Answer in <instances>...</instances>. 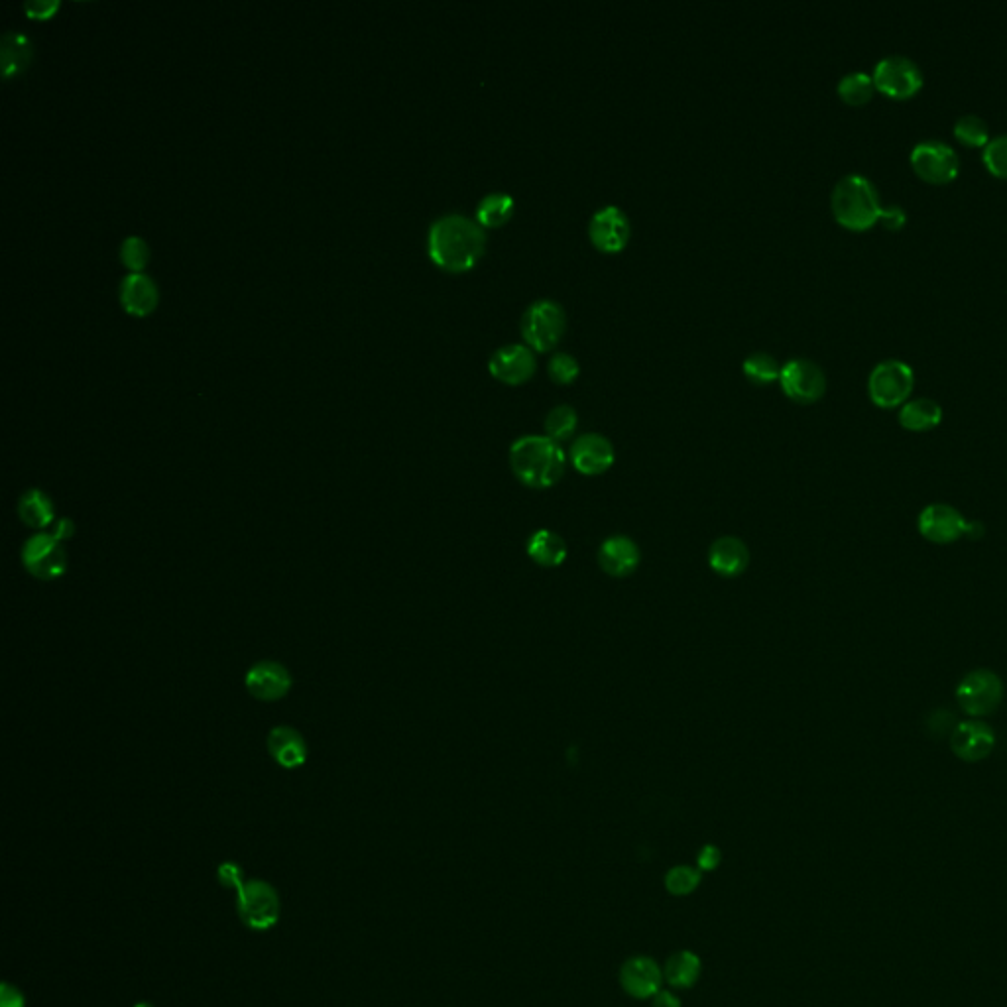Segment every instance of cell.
Instances as JSON below:
<instances>
[{
  "label": "cell",
  "instance_id": "obj_1",
  "mask_svg": "<svg viewBox=\"0 0 1007 1007\" xmlns=\"http://www.w3.org/2000/svg\"><path fill=\"white\" fill-rule=\"evenodd\" d=\"M429 258L447 272H467L486 250L484 229L465 215L439 217L427 235Z\"/></svg>",
  "mask_w": 1007,
  "mask_h": 1007
},
{
  "label": "cell",
  "instance_id": "obj_2",
  "mask_svg": "<svg viewBox=\"0 0 1007 1007\" xmlns=\"http://www.w3.org/2000/svg\"><path fill=\"white\" fill-rule=\"evenodd\" d=\"M510 467L522 484L549 488L563 478L567 457L547 435H526L510 447Z\"/></svg>",
  "mask_w": 1007,
  "mask_h": 1007
},
{
  "label": "cell",
  "instance_id": "obj_3",
  "mask_svg": "<svg viewBox=\"0 0 1007 1007\" xmlns=\"http://www.w3.org/2000/svg\"><path fill=\"white\" fill-rule=\"evenodd\" d=\"M830 207L834 219L852 231H866L874 227L884 213L878 187L862 174H846L836 181L830 195Z\"/></svg>",
  "mask_w": 1007,
  "mask_h": 1007
},
{
  "label": "cell",
  "instance_id": "obj_4",
  "mask_svg": "<svg viewBox=\"0 0 1007 1007\" xmlns=\"http://www.w3.org/2000/svg\"><path fill=\"white\" fill-rule=\"evenodd\" d=\"M913 386L915 372L901 358L880 360L868 378V394L878 408L903 406L909 400Z\"/></svg>",
  "mask_w": 1007,
  "mask_h": 1007
},
{
  "label": "cell",
  "instance_id": "obj_5",
  "mask_svg": "<svg viewBox=\"0 0 1007 1007\" xmlns=\"http://www.w3.org/2000/svg\"><path fill=\"white\" fill-rule=\"evenodd\" d=\"M567 329L565 309L553 299H537L522 317V337L539 353L551 351Z\"/></svg>",
  "mask_w": 1007,
  "mask_h": 1007
},
{
  "label": "cell",
  "instance_id": "obj_6",
  "mask_svg": "<svg viewBox=\"0 0 1007 1007\" xmlns=\"http://www.w3.org/2000/svg\"><path fill=\"white\" fill-rule=\"evenodd\" d=\"M1004 699V683L990 669L970 671L956 687V701L962 712L980 718L998 711Z\"/></svg>",
  "mask_w": 1007,
  "mask_h": 1007
},
{
  "label": "cell",
  "instance_id": "obj_7",
  "mask_svg": "<svg viewBox=\"0 0 1007 1007\" xmlns=\"http://www.w3.org/2000/svg\"><path fill=\"white\" fill-rule=\"evenodd\" d=\"M237 909L246 927L254 931L272 929L282 911L280 895L264 880H250L237 891Z\"/></svg>",
  "mask_w": 1007,
  "mask_h": 1007
},
{
  "label": "cell",
  "instance_id": "obj_8",
  "mask_svg": "<svg viewBox=\"0 0 1007 1007\" xmlns=\"http://www.w3.org/2000/svg\"><path fill=\"white\" fill-rule=\"evenodd\" d=\"M779 384L789 400L797 404H815L827 390V376L811 358H791L781 366Z\"/></svg>",
  "mask_w": 1007,
  "mask_h": 1007
},
{
  "label": "cell",
  "instance_id": "obj_9",
  "mask_svg": "<svg viewBox=\"0 0 1007 1007\" xmlns=\"http://www.w3.org/2000/svg\"><path fill=\"white\" fill-rule=\"evenodd\" d=\"M872 77L876 89L893 99H909L923 87L921 67L917 61L901 54H891L878 61Z\"/></svg>",
  "mask_w": 1007,
  "mask_h": 1007
},
{
  "label": "cell",
  "instance_id": "obj_10",
  "mask_svg": "<svg viewBox=\"0 0 1007 1007\" xmlns=\"http://www.w3.org/2000/svg\"><path fill=\"white\" fill-rule=\"evenodd\" d=\"M911 166L921 178L931 183H948L958 176L960 158L947 142L927 138L913 146Z\"/></svg>",
  "mask_w": 1007,
  "mask_h": 1007
},
{
  "label": "cell",
  "instance_id": "obj_11",
  "mask_svg": "<svg viewBox=\"0 0 1007 1007\" xmlns=\"http://www.w3.org/2000/svg\"><path fill=\"white\" fill-rule=\"evenodd\" d=\"M919 534L937 545H948L964 535H976V524L968 522L956 508L948 504H931L923 508L917 520Z\"/></svg>",
  "mask_w": 1007,
  "mask_h": 1007
},
{
  "label": "cell",
  "instance_id": "obj_12",
  "mask_svg": "<svg viewBox=\"0 0 1007 1007\" xmlns=\"http://www.w3.org/2000/svg\"><path fill=\"white\" fill-rule=\"evenodd\" d=\"M630 235H632L630 219L616 205H606L591 217L589 237L594 248H598L600 252L606 254L622 252L630 240Z\"/></svg>",
  "mask_w": 1007,
  "mask_h": 1007
},
{
  "label": "cell",
  "instance_id": "obj_13",
  "mask_svg": "<svg viewBox=\"0 0 1007 1007\" xmlns=\"http://www.w3.org/2000/svg\"><path fill=\"white\" fill-rule=\"evenodd\" d=\"M22 561L28 573L42 581H54L65 573V551L54 535L30 537L24 545Z\"/></svg>",
  "mask_w": 1007,
  "mask_h": 1007
},
{
  "label": "cell",
  "instance_id": "obj_14",
  "mask_svg": "<svg viewBox=\"0 0 1007 1007\" xmlns=\"http://www.w3.org/2000/svg\"><path fill=\"white\" fill-rule=\"evenodd\" d=\"M488 370L496 380L518 386L532 380L537 370V360L534 351L526 345H504L490 356Z\"/></svg>",
  "mask_w": 1007,
  "mask_h": 1007
},
{
  "label": "cell",
  "instance_id": "obj_15",
  "mask_svg": "<svg viewBox=\"0 0 1007 1007\" xmlns=\"http://www.w3.org/2000/svg\"><path fill=\"white\" fill-rule=\"evenodd\" d=\"M996 746L994 730L980 720L960 722L950 736V748L962 762L974 764L986 760Z\"/></svg>",
  "mask_w": 1007,
  "mask_h": 1007
},
{
  "label": "cell",
  "instance_id": "obj_16",
  "mask_svg": "<svg viewBox=\"0 0 1007 1007\" xmlns=\"http://www.w3.org/2000/svg\"><path fill=\"white\" fill-rule=\"evenodd\" d=\"M248 693L264 703L278 701L286 697L292 689L290 671L278 661H260L252 665L244 677Z\"/></svg>",
  "mask_w": 1007,
  "mask_h": 1007
},
{
  "label": "cell",
  "instance_id": "obj_17",
  "mask_svg": "<svg viewBox=\"0 0 1007 1007\" xmlns=\"http://www.w3.org/2000/svg\"><path fill=\"white\" fill-rule=\"evenodd\" d=\"M571 465L581 474L596 476V474L606 473L616 459L614 447L610 439H606L600 433H585L581 435L571 451H569Z\"/></svg>",
  "mask_w": 1007,
  "mask_h": 1007
},
{
  "label": "cell",
  "instance_id": "obj_18",
  "mask_svg": "<svg viewBox=\"0 0 1007 1007\" xmlns=\"http://www.w3.org/2000/svg\"><path fill=\"white\" fill-rule=\"evenodd\" d=\"M663 970L648 956H634L620 970V984L628 996L636 1000L655 998L663 986Z\"/></svg>",
  "mask_w": 1007,
  "mask_h": 1007
},
{
  "label": "cell",
  "instance_id": "obj_19",
  "mask_svg": "<svg viewBox=\"0 0 1007 1007\" xmlns=\"http://www.w3.org/2000/svg\"><path fill=\"white\" fill-rule=\"evenodd\" d=\"M598 565L610 577H628L640 565V549L626 535L608 537L598 549Z\"/></svg>",
  "mask_w": 1007,
  "mask_h": 1007
},
{
  "label": "cell",
  "instance_id": "obj_20",
  "mask_svg": "<svg viewBox=\"0 0 1007 1007\" xmlns=\"http://www.w3.org/2000/svg\"><path fill=\"white\" fill-rule=\"evenodd\" d=\"M709 563L712 571L722 577H738L748 569L750 551L742 539L726 535L712 543Z\"/></svg>",
  "mask_w": 1007,
  "mask_h": 1007
},
{
  "label": "cell",
  "instance_id": "obj_21",
  "mask_svg": "<svg viewBox=\"0 0 1007 1007\" xmlns=\"http://www.w3.org/2000/svg\"><path fill=\"white\" fill-rule=\"evenodd\" d=\"M268 752L286 770L301 768L307 760V744L292 726H276L268 734Z\"/></svg>",
  "mask_w": 1007,
  "mask_h": 1007
},
{
  "label": "cell",
  "instance_id": "obj_22",
  "mask_svg": "<svg viewBox=\"0 0 1007 1007\" xmlns=\"http://www.w3.org/2000/svg\"><path fill=\"white\" fill-rule=\"evenodd\" d=\"M120 301L130 315L144 317L158 305V288L146 274L132 272L120 284Z\"/></svg>",
  "mask_w": 1007,
  "mask_h": 1007
},
{
  "label": "cell",
  "instance_id": "obj_23",
  "mask_svg": "<svg viewBox=\"0 0 1007 1007\" xmlns=\"http://www.w3.org/2000/svg\"><path fill=\"white\" fill-rule=\"evenodd\" d=\"M943 419V408L933 398L907 400L899 410V423L907 431H931Z\"/></svg>",
  "mask_w": 1007,
  "mask_h": 1007
},
{
  "label": "cell",
  "instance_id": "obj_24",
  "mask_svg": "<svg viewBox=\"0 0 1007 1007\" xmlns=\"http://www.w3.org/2000/svg\"><path fill=\"white\" fill-rule=\"evenodd\" d=\"M701 970H703V964L695 952L679 950L667 958L665 968H663V976L669 982V986L679 988V990H687L697 984V980L701 978Z\"/></svg>",
  "mask_w": 1007,
  "mask_h": 1007
},
{
  "label": "cell",
  "instance_id": "obj_25",
  "mask_svg": "<svg viewBox=\"0 0 1007 1007\" xmlns=\"http://www.w3.org/2000/svg\"><path fill=\"white\" fill-rule=\"evenodd\" d=\"M565 539L551 530H539L528 541V555L541 567H559L567 559Z\"/></svg>",
  "mask_w": 1007,
  "mask_h": 1007
},
{
  "label": "cell",
  "instance_id": "obj_26",
  "mask_svg": "<svg viewBox=\"0 0 1007 1007\" xmlns=\"http://www.w3.org/2000/svg\"><path fill=\"white\" fill-rule=\"evenodd\" d=\"M18 516L26 526L42 530L54 522V504L48 494L32 488L18 500Z\"/></svg>",
  "mask_w": 1007,
  "mask_h": 1007
},
{
  "label": "cell",
  "instance_id": "obj_27",
  "mask_svg": "<svg viewBox=\"0 0 1007 1007\" xmlns=\"http://www.w3.org/2000/svg\"><path fill=\"white\" fill-rule=\"evenodd\" d=\"M514 215V197L508 193H488L478 201L476 223L484 229H496Z\"/></svg>",
  "mask_w": 1007,
  "mask_h": 1007
},
{
  "label": "cell",
  "instance_id": "obj_28",
  "mask_svg": "<svg viewBox=\"0 0 1007 1007\" xmlns=\"http://www.w3.org/2000/svg\"><path fill=\"white\" fill-rule=\"evenodd\" d=\"M0 58H2L4 77L20 73L32 60L30 40L18 32L4 34L2 42H0Z\"/></svg>",
  "mask_w": 1007,
  "mask_h": 1007
},
{
  "label": "cell",
  "instance_id": "obj_29",
  "mask_svg": "<svg viewBox=\"0 0 1007 1007\" xmlns=\"http://www.w3.org/2000/svg\"><path fill=\"white\" fill-rule=\"evenodd\" d=\"M876 89L874 77L866 71H850L840 77L836 91L840 99L848 105H864L872 99Z\"/></svg>",
  "mask_w": 1007,
  "mask_h": 1007
},
{
  "label": "cell",
  "instance_id": "obj_30",
  "mask_svg": "<svg viewBox=\"0 0 1007 1007\" xmlns=\"http://www.w3.org/2000/svg\"><path fill=\"white\" fill-rule=\"evenodd\" d=\"M742 370L750 382L760 384V386H766V384L779 380V374H781L779 362L770 353H752V355L746 356V360L742 362Z\"/></svg>",
  "mask_w": 1007,
  "mask_h": 1007
},
{
  "label": "cell",
  "instance_id": "obj_31",
  "mask_svg": "<svg viewBox=\"0 0 1007 1007\" xmlns=\"http://www.w3.org/2000/svg\"><path fill=\"white\" fill-rule=\"evenodd\" d=\"M577 423H579V415L577 412L567 406V404H561V406H555L547 417H545V431H547V437L553 439V441H565L569 439L575 429H577Z\"/></svg>",
  "mask_w": 1007,
  "mask_h": 1007
},
{
  "label": "cell",
  "instance_id": "obj_32",
  "mask_svg": "<svg viewBox=\"0 0 1007 1007\" xmlns=\"http://www.w3.org/2000/svg\"><path fill=\"white\" fill-rule=\"evenodd\" d=\"M954 136L966 146H986L990 142V128L982 117L968 113L954 122Z\"/></svg>",
  "mask_w": 1007,
  "mask_h": 1007
},
{
  "label": "cell",
  "instance_id": "obj_33",
  "mask_svg": "<svg viewBox=\"0 0 1007 1007\" xmlns=\"http://www.w3.org/2000/svg\"><path fill=\"white\" fill-rule=\"evenodd\" d=\"M699 884H701V870H695L691 866H675L665 876V888L677 897L693 893L699 888Z\"/></svg>",
  "mask_w": 1007,
  "mask_h": 1007
},
{
  "label": "cell",
  "instance_id": "obj_34",
  "mask_svg": "<svg viewBox=\"0 0 1007 1007\" xmlns=\"http://www.w3.org/2000/svg\"><path fill=\"white\" fill-rule=\"evenodd\" d=\"M982 158L986 168L994 176L1007 179V132L990 138V142L984 146Z\"/></svg>",
  "mask_w": 1007,
  "mask_h": 1007
},
{
  "label": "cell",
  "instance_id": "obj_35",
  "mask_svg": "<svg viewBox=\"0 0 1007 1007\" xmlns=\"http://www.w3.org/2000/svg\"><path fill=\"white\" fill-rule=\"evenodd\" d=\"M579 360L569 353H555L547 364V374L555 384H571L579 378Z\"/></svg>",
  "mask_w": 1007,
  "mask_h": 1007
},
{
  "label": "cell",
  "instance_id": "obj_36",
  "mask_svg": "<svg viewBox=\"0 0 1007 1007\" xmlns=\"http://www.w3.org/2000/svg\"><path fill=\"white\" fill-rule=\"evenodd\" d=\"M150 258L148 244L138 237H128L120 244V260L134 272H140Z\"/></svg>",
  "mask_w": 1007,
  "mask_h": 1007
},
{
  "label": "cell",
  "instance_id": "obj_37",
  "mask_svg": "<svg viewBox=\"0 0 1007 1007\" xmlns=\"http://www.w3.org/2000/svg\"><path fill=\"white\" fill-rule=\"evenodd\" d=\"M219 880L223 886L227 888L240 889L246 882H244V872L242 868L235 864V862H225L219 866Z\"/></svg>",
  "mask_w": 1007,
  "mask_h": 1007
},
{
  "label": "cell",
  "instance_id": "obj_38",
  "mask_svg": "<svg viewBox=\"0 0 1007 1007\" xmlns=\"http://www.w3.org/2000/svg\"><path fill=\"white\" fill-rule=\"evenodd\" d=\"M907 221V213L901 205H891V207H884V213H882V219L880 223L889 229V231H899Z\"/></svg>",
  "mask_w": 1007,
  "mask_h": 1007
},
{
  "label": "cell",
  "instance_id": "obj_39",
  "mask_svg": "<svg viewBox=\"0 0 1007 1007\" xmlns=\"http://www.w3.org/2000/svg\"><path fill=\"white\" fill-rule=\"evenodd\" d=\"M697 866L701 872H712L720 866V850L712 844H707L701 848L699 856H697Z\"/></svg>",
  "mask_w": 1007,
  "mask_h": 1007
},
{
  "label": "cell",
  "instance_id": "obj_40",
  "mask_svg": "<svg viewBox=\"0 0 1007 1007\" xmlns=\"http://www.w3.org/2000/svg\"><path fill=\"white\" fill-rule=\"evenodd\" d=\"M60 4L56 0H34L26 2V12L30 18H50Z\"/></svg>",
  "mask_w": 1007,
  "mask_h": 1007
},
{
  "label": "cell",
  "instance_id": "obj_41",
  "mask_svg": "<svg viewBox=\"0 0 1007 1007\" xmlns=\"http://www.w3.org/2000/svg\"><path fill=\"white\" fill-rule=\"evenodd\" d=\"M24 1006H26V1002H24L22 992H20L16 986H12V984L4 982V984L0 986V1007Z\"/></svg>",
  "mask_w": 1007,
  "mask_h": 1007
},
{
  "label": "cell",
  "instance_id": "obj_42",
  "mask_svg": "<svg viewBox=\"0 0 1007 1007\" xmlns=\"http://www.w3.org/2000/svg\"><path fill=\"white\" fill-rule=\"evenodd\" d=\"M652 1007H681V1000H679L673 992L661 990V992L653 998Z\"/></svg>",
  "mask_w": 1007,
  "mask_h": 1007
},
{
  "label": "cell",
  "instance_id": "obj_43",
  "mask_svg": "<svg viewBox=\"0 0 1007 1007\" xmlns=\"http://www.w3.org/2000/svg\"><path fill=\"white\" fill-rule=\"evenodd\" d=\"M73 534H75V528H73L71 520H61V522H58V528L54 532V537L58 541H65V539H69Z\"/></svg>",
  "mask_w": 1007,
  "mask_h": 1007
},
{
  "label": "cell",
  "instance_id": "obj_44",
  "mask_svg": "<svg viewBox=\"0 0 1007 1007\" xmlns=\"http://www.w3.org/2000/svg\"><path fill=\"white\" fill-rule=\"evenodd\" d=\"M134 1007H154V1006H152V1004H146V1002H142V1004H136V1006Z\"/></svg>",
  "mask_w": 1007,
  "mask_h": 1007
}]
</instances>
